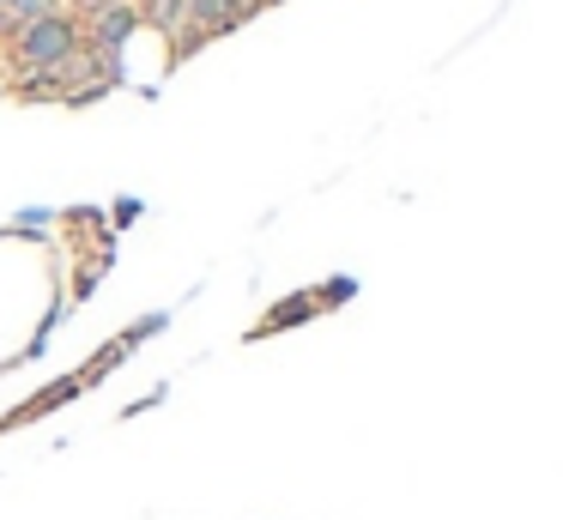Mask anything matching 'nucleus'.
I'll list each match as a JSON object with an SVG mask.
<instances>
[{
    "instance_id": "f257e3e1",
    "label": "nucleus",
    "mask_w": 563,
    "mask_h": 520,
    "mask_svg": "<svg viewBox=\"0 0 563 520\" xmlns=\"http://www.w3.org/2000/svg\"><path fill=\"white\" fill-rule=\"evenodd\" d=\"M13 55H19V67H31V73L67 67V60L79 55V24L62 19V12H49V19H37V24H25V31H19Z\"/></svg>"
},
{
    "instance_id": "f03ea898",
    "label": "nucleus",
    "mask_w": 563,
    "mask_h": 520,
    "mask_svg": "<svg viewBox=\"0 0 563 520\" xmlns=\"http://www.w3.org/2000/svg\"><path fill=\"white\" fill-rule=\"evenodd\" d=\"M188 19L200 31H231V24H243V0H188Z\"/></svg>"
},
{
    "instance_id": "7ed1b4c3",
    "label": "nucleus",
    "mask_w": 563,
    "mask_h": 520,
    "mask_svg": "<svg viewBox=\"0 0 563 520\" xmlns=\"http://www.w3.org/2000/svg\"><path fill=\"white\" fill-rule=\"evenodd\" d=\"M128 31H134V7H122V0H115V7L98 12V48H115Z\"/></svg>"
},
{
    "instance_id": "20e7f679",
    "label": "nucleus",
    "mask_w": 563,
    "mask_h": 520,
    "mask_svg": "<svg viewBox=\"0 0 563 520\" xmlns=\"http://www.w3.org/2000/svg\"><path fill=\"white\" fill-rule=\"evenodd\" d=\"M0 12H7V19H13L19 31H25V24L49 19V12H55V0H0Z\"/></svg>"
},
{
    "instance_id": "39448f33",
    "label": "nucleus",
    "mask_w": 563,
    "mask_h": 520,
    "mask_svg": "<svg viewBox=\"0 0 563 520\" xmlns=\"http://www.w3.org/2000/svg\"><path fill=\"white\" fill-rule=\"evenodd\" d=\"M183 19H188V0H152V24L158 31H183Z\"/></svg>"
},
{
    "instance_id": "423d86ee",
    "label": "nucleus",
    "mask_w": 563,
    "mask_h": 520,
    "mask_svg": "<svg viewBox=\"0 0 563 520\" xmlns=\"http://www.w3.org/2000/svg\"><path fill=\"white\" fill-rule=\"evenodd\" d=\"M249 7H267V0H243V12H249Z\"/></svg>"
}]
</instances>
